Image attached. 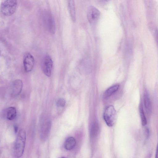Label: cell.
<instances>
[{"instance_id":"20","label":"cell","mask_w":158,"mask_h":158,"mask_svg":"<svg viewBox=\"0 0 158 158\" xmlns=\"http://www.w3.org/2000/svg\"><path fill=\"white\" fill-rule=\"evenodd\" d=\"M61 158H65V157H61Z\"/></svg>"},{"instance_id":"17","label":"cell","mask_w":158,"mask_h":158,"mask_svg":"<svg viewBox=\"0 0 158 158\" xmlns=\"http://www.w3.org/2000/svg\"><path fill=\"white\" fill-rule=\"evenodd\" d=\"M14 130L15 132L16 133L18 130V127L16 125H15L14 126Z\"/></svg>"},{"instance_id":"15","label":"cell","mask_w":158,"mask_h":158,"mask_svg":"<svg viewBox=\"0 0 158 158\" xmlns=\"http://www.w3.org/2000/svg\"><path fill=\"white\" fill-rule=\"evenodd\" d=\"M66 104V101L63 98H58L56 102V105L59 108L64 107Z\"/></svg>"},{"instance_id":"18","label":"cell","mask_w":158,"mask_h":158,"mask_svg":"<svg viewBox=\"0 0 158 158\" xmlns=\"http://www.w3.org/2000/svg\"><path fill=\"white\" fill-rule=\"evenodd\" d=\"M155 158H158V143L156 149Z\"/></svg>"},{"instance_id":"2","label":"cell","mask_w":158,"mask_h":158,"mask_svg":"<svg viewBox=\"0 0 158 158\" xmlns=\"http://www.w3.org/2000/svg\"><path fill=\"white\" fill-rule=\"evenodd\" d=\"M17 5V1L15 0L3 1L1 5V12L3 15L5 16L11 15L15 12Z\"/></svg>"},{"instance_id":"16","label":"cell","mask_w":158,"mask_h":158,"mask_svg":"<svg viewBox=\"0 0 158 158\" xmlns=\"http://www.w3.org/2000/svg\"><path fill=\"white\" fill-rule=\"evenodd\" d=\"M145 133L146 137L147 138H148L149 136V130L148 128H146V129H145Z\"/></svg>"},{"instance_id":"19","label":"cell","mask_w":158,"mask_h":158,"mask_svg":"<svg viewBox=\"0 0 158 158\" xmlns=\"http://www.w3.org/2000/svg\"><path fill=\"white\" fill-rule=\"evenodd\" d=\"M156 37L157 42L158 44V31L157 30L156 31Z\"/></svg>"},{"instance_id":"3","label":"cell","mask_w":158,"mask_h":158,"mask_svg":"<svg viewBox=\"0 0 158 158\" xmlns=\"http://www.w3.org/2000/svg\"><path fill=\"white\" fill-rule=\"evenodd\" d=\"M104 119L107 125L109 127L113 126L116 118V113L113 106L110 105L105 109L103 114Z\"/></svg>"},{"instance_id":"5","label":"cell","mask_w":158,"mask_h":158,"mask_svg":"<svg viewBox=\"0 0 158 158\" xmlns=\"http://www.w3.org/2000/svg\"><path fill=\"white\" fill-rule=\"evenodd\" d=\"M53 66V61L51 57L48 55H45L42 62V68L44 73L50 77L51 74Z\"/></svg>"},{"instance_id":"8","label":"cell","mask_w":158,"mask_h":158,"mask_svg":"<svg viewBox=\"0 0 158 158\" xmlns=\"http://www.w3.org/2000/svg\"><path fill=\"white\" fill-rule=\"evenodd\" d=\"M23 87V82L21 80L16 79L14 80L11 86V94L14 96L19 94L22 91Z\"/></svg>"},{"instance_id":"10","label":"cell","mask_w":158,"mask_h":158,"mask_svg":"<svg viewBox=\"0 0 158 158\" xmlns=\"http://www.w3.org/2000/svg\"><path fill=\"white\" fill-rule=\"evenodd\" d=\"M16 115V110L15 107L11 106L7 109L6 111V117L10 120H13Z\"/></svg>"},{"instance_id":"11","label":"cell","mask_w":158,"mask_h":158,"mask_svg":"<svg viewBox=\"0 0 158 158\" xmlns=\"http://www.w3.org/2000/svg\"><path fill=\"white\" fill-rule=\"evenodd\" d=\"M76 141L74 138L70 137L66 140L64 146L65 148L67 150H69L73 149L75 146Z\"/></svg>"},{"instance_id":"4","label":"cell","mask_w":158,"mask_h":158,"mask_svg":"<svg viewBox=\"0 0 158 158\" xmlns=\"http://www.w3.org/2000/svg\"><path fill=\"white\" fill-rule=\"evenodd\" d=\"M43 23L47 30L52 34L55 33L56 25L54 19L51 14L46 11L44 13L43 16Z\"/></svg>"},{"instance_id":"14","label":"cell","mask_w":158,"mask_h":158,"mask_svg":"<svg viewBox=\"0 0 158 158\" xmlns=\"http://www.w3.org/2000/svg\"><path fill=\"white\" fill-rule=\"evenodd\" d=\"M139 111L142 124L144 126L147 124V120L141 105L139 107Z\"/></svg>"},{"instance_id":"13","label":"cell","mask_w":158,"mask_h":158,"mask_svg":"<svg viewBox=\"0 0 158 158\" xmlns=\"http://www.w3.org/2000/svg\"><path fill=\"white\" fill-rule=\"evenodd\" d=\"M119 85H116L108 88L104 92L103 97L105 99H108L110 97L118 90Z\"/></svg>"},{"instance_id":"6","label":"cell","mask_w":158,"mask_h":158,"mask_svg":"<svg viewBox=\"0 0 158 158\" xmlns=\"http://www.w3.org/2000/svg\"><path fill=\"white\" fill-rule=\"evenodd\" d=\"M100 15L99 11L95 7L92 6L88 7L87 16L88 21L91 24L95 23L98 19Z\"/></svg>"},{"instance_id":"9","label":"cell","mask_w":158,"mask_h":158,"mask_svg":"<svg viewBox=\"0 0 158 158\" xmlns=\"http://www.w3.org/2000/svg\"><path fill=\"white\" fill-rule=\"evenodd\" d=\"M68 7L71 19L73 22H75L76 19V12L74 3L73 0L68 1Z\"/></svg>"},{"instance_id":"12","label":"cell","mask_w":158,"mask_h":158,"mask_svg":"<svg viewBox=\"0 0 158 158\" xmlns=\"http://www.w3.org/2000/svg\"><path fill=\"white\" fill-rule=\"evenodd\" d=\"M144 101L146 112L148 114H149L152 111L151 104L149 97L146 92H145L144 94Z\"/></svg>"},{"instance_id":"7","label":"cell","mask_w":158,"mask_h":158,"mask_svg":"<svg viewBox=\"0 0 158 158\" xmlns=\"http://www.w3.org/2000/svg\"><path fill=\"white\" fill-rule=\"evenodd\" d=\"M35 60L33 56L29 52H26L23 57V65L24 69L26 72L32 70L34 65Z\"/></svg>"},{"instance_id":"1","label":"cell","mask_w":158,"mask_h":158,"mask_svg":"<svg viewBox=\"0 0 158 158\" xmlns=\"http://www.w3.org/2000/svg\"><path fill=\"white\" fill-rule=\"evenodd\" d=\"M26 139V133L23 129L19 131L15 143L14 152L15 157L19 158L22 155L24 149Z\"/></svg>"}]
</instances>
